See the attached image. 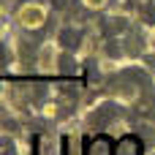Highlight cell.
<instances>
[{
  "instance_id": "cell-1",
  "label": "cell",
  "mask_w": 155,
  "mask_h": 155,
  "mask_svg": "<svg viewBox=\"0 0 155 155\" xmlns=\"http://www.w3.org/2000/svg\"><path fill=\"white\" fill-rule=\"evenodd\" d=\"M79 41H82V33L74 30V27H65L60 33V46L63 49H74V46H79Z\"/></svg>"
},
{
  "instance_id": "cell-4",
  "label": "cell",
  "mask_w": 155,
  "mask_h": 155,
  "mask_svg": "<svg viewBox=\"0 0 155 155\" xmlns=\"http://www.w3.org/2000/svg\"><path fill=\"white\" fill-rule=\"evenodd\" d=\"M0 155H16V142L11 136H0Z\"/></svg>"
},
{
  "instance_id": "cell-5",
  "label": "cell",
  "mask_w": 155,
  "mask_h": 155,
  "mask_svg": "<svg viewBox=\"0 0 155 155\" xmlns=\"http://www.w3.org/2000/svg\"><path fill=\"white\" fill-rule=\"evenodd\" d=\"M90 155H109V144H106L104 139H98V142L93 144V150H90Z\"/></svg>"
},
{
  "instance_id": "cell-2",
  "label": "cell",
  "mask_w": 155,
  "mask_h": 155,
  "mask_svg": "<svg viewBox=\"0 0 155 155\" xmlns=\"http://www.w3.org/2000/svg\"><path fill=\"white\" fill-rule=\"evenodd\" d=\"M38 155H60L57 142H52V136H44L41 144H38Z\"/></svg>"
},
{
  "instance_id": "cell-6",
  "label": "cell",
  "mask_w": 155,
  "mask_h": 155,
  "mask_svg": "<svg viewBox=\"0 0 155 155\" xmlns=\"http://www.w3.org/2000/svg\"><path fill=\"white\" fill-rule=\"evenodd\" d=\"M3 60H5V54H3V49H0V63H3Z\"/></svg>"
},
{
  "instance_id": "cell-3",
  "label": "cell",
  "mask_w": 155,
  "mask_h": 155,
  "mask_svg": "<svg viewBox=\"0 0 155 155\" xmlns=\"http://www.w3.org/2000/svg\"><path fill=\"white\" fill-rule=\"evenodd\" d=\"M41 19H44V11H41L38 5H27V11H25V25H41Z\"/></svg>"
}]
</instances>
